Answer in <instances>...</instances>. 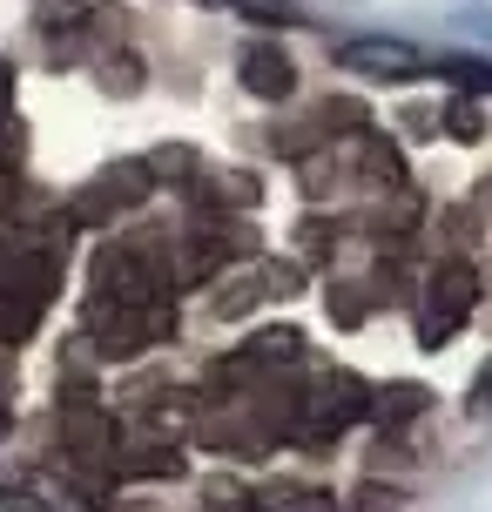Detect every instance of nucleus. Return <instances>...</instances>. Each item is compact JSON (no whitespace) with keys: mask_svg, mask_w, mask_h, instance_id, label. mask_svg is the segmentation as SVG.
Listing matches in <instances>:
<instances>
[{"mask_svg":"<svg viewBox=\"0 0 492 512\" xmlns=\"http://www.w3.org/2000/svg\"><path fill=\"white\" fill-rule=\"evenodd\" d=\"M337 68L364 81H418L432 61L405 34H351V41H337Z\"/></svg>","mask_w":492,"mask_h":512,"instance_id":"f257e3e1","label":"nucleus"},{"mask_svg":"<svg viewBox=\"0 0 492 512\" xmlns=\"http://www.w3.org/2000/svg\"><path fill=\"white\" fill-rule=\"evenodd\" d=\"M243 81H250V95H290L297 68H290L277 48H250L243 54Z\"/></svg>","mask_w":492,"mask_h":512,"instance_id":"f03ea898","label":"nucleus"},{"mask_svg":"<svg viewBox=\"0 0 492 512\" xmlns=\"http://www.w3.org/2000/svg\"><path fill=\"white\" fill-rule=\"evenodd\" d=\"M230 7H243L250 21H277V27L297 21V7H290V0H230Z\"/></svg>","mask_w":492,"mask_h":512,"instance_id":"7ed1b4c3","label":"nucleus"}]
</instances>
